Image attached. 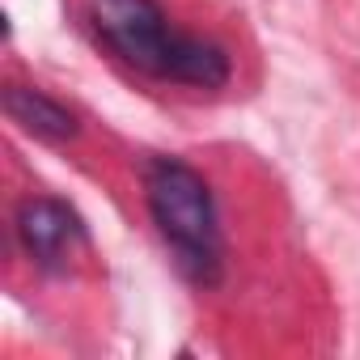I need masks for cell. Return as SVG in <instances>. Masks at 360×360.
I'll return each instance as SVG.
<instances>
[{
  "label": "cell",
  "instance_id": "obj_4",
  "mask_svg": "<svg viewBox=\"0 0 360 360\" xmlns=\"http://www.w3.org/2000/svg\"><path fill=\"white\" fill-rule=\"evenodd\" d=\"M5 115L22 131H30L34 140H47V144H68L81 131L77 115L64 102H56L51 94L34 89V85H9L5 89Z\"/></svg>",
  "mask_w": 360,
  "mask_h": 360
},
{
  "label": "cell",
  "instance_id": "obj_2",
  "mask_svg": "<svg viewBox=\"0 0 360 360\" xmlns=\"http://www.w3.org/2000/svg\"><path fill=\"white\" fill-rule=\"evenodd\" d=\"M144 195L157 233L174 250V263L191 284L212 288L225 271V238L212 187L178 157H153L144 165Z\"/></svg>",
  "mask_w": 360,
  "mask_h": 360
},
{
  "label": "cell",
  "instance_id": "obj_1",
  "mask_svg": "<svg viewBox=\"0 0 360 360\" xmlns=\"http://www.w3.org/2000/svg\"><path fill=\"white\" fill-rule=\"evenodd\" d=\"M89 13L106 47L140 72L195 89H221L229 81V56L208 39L169 30L157 0H89Z\"/></svg>",
  "mask_w": 360,
  "mask_h": 360
},
{
  "label": "cell",
  "instance_id": "obj_3",
  "mask_svg": "<svg viewBox=\"0 0 360 360\" xmlns=\"http://www.w3.org/2000/svg\"><path fill=\"white\" fill-rule=\"evenodd\" d=\"M18 238L43 271H60L85 246V221L64 200L34 195L18 204Z\"/></svg>",
  "mask_w": 360,
  "mask_h": 360
}]
</instances>
